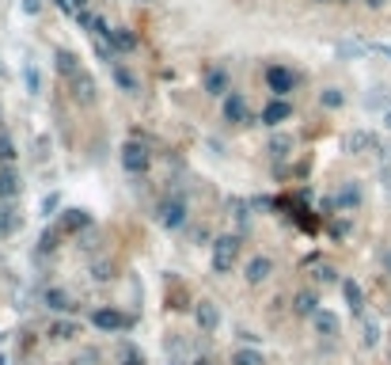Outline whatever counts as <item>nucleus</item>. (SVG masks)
<instances>
[{"label": "nucleus", "mask_w": 391, "mask_h": 365, "mask_svg": "<svg viewBox=\"0 0 391 365\" xmlns=\"http://www.w3.org/2000/svg\"><path fill=\"white\" fill-rule=\"evenodd\" d=\"M92 323H95L99 331H122V327H126V316L114 312V308H95Z\"/></svg>", "instance_id": "11"}, {"label": "nucleus", "mask_w": 391, "mask_h": 365, "mask_svg": "<svg viewBox=\"0 0 391 365\" xmlns=\"http://www.w3.org/2000/svg\"><path fill=\"white\" fill-rule=\"evenodd\" d=\"M357 202H361V190L349 183V186H342V190L335 194V202H331V206H357Z\"/></svg>", "instance_id": "25"}, {"label": "nucleus", "mask_w": 391, "mask_h": 365, "mask_svg": "<svg viewBox=\"0 0 391 365\" xmlns=\"http://www.w3.org/2000/svg\"><path fill=\"white\" fill-rule=\"evenodd\" d=\"M319 103H323L327 111H338V107H346V92H342V88H323Z\"/></svg>", "instance_id": "23"}, {"label": "nucleus", "mask_w": 391, "mask_h": 365, "mask_svg": "<svg viewBox=\"0 0 391 365\" xmlns=\"http://www.w3.org/2000/svg\"><path fill=\"white\" fill-rule=\"evenodd\" d=\"M72 365H99V354L95 350H84V354H76V362Z\"/></svg>", "instance_id": "34"}, {"label": "nucleus", "mask_w": 391, "mask_h": 365, "mask_svg": "<svg viewBox=\"0 0 391 365\" xmlns=\"http://www.w3.org/2000/svg\"><path fill=\"white\" fill-rule=\"evenodd\" d=\"M46 308H53V312H72V297L65 293V289H46Z\"/></svg>", "instance_id": "17"}, {"label": "nucleus", "mask_w": 391, "mask_h": 365, "mask_svg": "<svg viewBox=\"0 0 391 365\" xmlns=\"http://www.w3.org/2000/svg\"><path fill=\"white\" fill-rule=\"evenodd\" d=\"M0 365H8V362H4V358H0Z\"/></svg>", "instance_id": "45"}, {"label": "nucleus", "mask_w": 391, "mask_h": 365, "mask_svg": "<svg viewBox=\"0 0 391 365\" xmlns=\"http://www.w3.org/2000/svg\"><path fill=\"white\" fill-rule=\"evenodd\" d=\"M46 156H50V137H38V160H46Z\"/></svg>", "instance_id": "36"}, {"label": "nucleus", "mask_w": 391, "mask_h": 365, "mask_svg": "<svg viewBox=\"0 0 391 365\" xmlns=\"http://www.w3.org/2000/svg\"><path fill=\"white\" fill-rule=\"evenodd\" d=\"M357 54H365L361 42H338V58H357Z\"/></svg>", "instance_id": "31"}, {"label": "nucleus", "mask_w": 391, "mask_h": 365, "mask_svg": "<svg viewBox=\"0 0 391 365\" xmlns=\"http://www.w3.org/2000/svg\"><path fill=\"white\" fill-rule=\"evenodd\" d=\"M384 270H388V274H391V248H388V251H384Z\"/></svg>", "instance_id": "39"}, {"label": "nucleus", "mask_w": 391, "mask_h": 365, "mask_svg": "<svg viewBox=\"0 0 391 365\" xmlns=\"http://www.w3.org/2000/svg\"><path fill=\"white\" fill-rule=\"evenodd\" d=\"M149 164H152V152L144 149L141 141H129L126 149H122V168H126V172L144 175V172H149Z\"/></svg>", "instance_id": "3"}, {"label": "nucleus", "mask_w": 391, "mask_h": 365, "mask_svg": "<svg viewBox=\"0 0 391 365\" xmlns=\"http://www.w3.org/2000/svg\"><path fill=\"white\" fill-rule=\"evenodd\" d=\"M23 12H27V15H38V12H42V0H23Z\"/></svg>", "instance_id": "37"}, {"label": "nucleus", "mask_w": 391, "mask_h": 365, "mask_svg": "<svg viewBox=\"0 0 391 365\" xmlns=\"http://www.w3.org/2000/svg\"><path fill=\"white\" fill-rule=\"evenodd\" d=\"M12 160H15V145H12V137H8V133H0V164H12Z\"/></svg>", "instance_id": "29"}, {"label": "nucleus", "mask_w": 391, "mask_h": 365, "mask_svg": "<svg viewBox=\"0 0 391 365\" xmlns=\"http://www.w3.org/2000/svg\"><path fill=\"white\" fill-rule=\"evenodd\" d=\"M240 251H243V240L235 236H217V243H213V270L217 274H228L235 263H240Z\"/></svg>", "instance_id": "1"}, {"label": "nucleus", "mask_w": 391, "mask_h": 365, "mask_svg": "<svg viewBox=\"0 0 391 365\" xmlns=\"http://www.w3.org/2000/svg\"><path fill=\"white\" fill-rule=\"evenodd\" d=\"M198 365H213V362H209V358H201V362H198Z\"/></svg>", "instance_id": "44"}, {"label": "nucleus", "mask_w": 391, "mask_h": 365, "mask_svg": "<svg viewBox=\"0 0 391 365\" xmlns=\"http://www.w3.org/2000/svg\"><path fill=\"white\" fill-rule=\"evenodd\" d=\"M57 206H61V198H57V194H46V202H42V213L50 217V213H53Z\"/></svg>", "instance_id": "35"}, {"label": "nucleus", "mask_w": 391, "mask_h": 365, "mask_svg": "<svg viewBox=\"0 0 391 365\" xmlns=\"http://www.w3.org/2000/svg\"><path fill=\"white\" fill-rule=\"evenodd\" d=\"M206 92L209 95H228V72L224 69H209L206 72Z\"/></svg>", "instance_id": "14"}, {"label": "nucleus", "mask_w": 391, "mask_h": 365, "mask_svg": "<svg viewBox=\"0 0 391 365\" xmlns=\"http://www.w3.org/2000/svg\"><path fill=\"white\" fill-rule=\"evenodd\" d=\"M69 92H72V99H76L80 107H95V99H99V84H95V76L84 72V69L69 80Z\"/></svg>", "instance_id": "2"}, {"label": "nucleus", "mask_w": 391, "mask_h": 365, "mask_svg": "<svg viewBox=\"0 0 391 365\" xmlns=\"http://www.w3.org/2000/svg\"><path fill=\"white\" fill-rule=\"evenodd\" d=\"M53 65H57V72H61V76H69V80L80 72L76 69V54H72V50H57L53 54Z\"/></svg>", "instance_id": "16"}, {"label": "nucleus", "mask_w": 391, "mask_h": 365, "mask_svg": "<svg viewBox=\"0 0 391 365\" xmlns=\"http://www.w3.org/2000/svg\"><path fill=\"white\" fill-rule=\"evenodd\" d=\"M289 149H292V137H285V133H278L270 141V156L274 160H285V156H289Z\"/></svg>", "instance_id": "27"}, {"label": "nucleus", "mask_w": 391, "mask_h": 365, "mask_svg": "<svg viewBox=\"0 0 391 365\" xmlns=\"http://www.w3.org/2000/svg\"><path fill=\"white\" fill-rule=\"evenodd\" d=\"M92 278H95V282H110V278H114V263H110V259H99V263H92Z\"/></svg>", "instance_id": "28"}, {"label": "nucleus", "mask_w": 391, "mask_h": 365, "mask_svg": "<svg viewBox=\"0 0 391 365\" xmlns=\"http://www.w3.org/2000/svg\"><path fill=\"white\" fill-rule=\"evenodd\" d=\"M266 84H270L274 92H278V99H281L285 92H292V88H297V72H289L285 65H274V69L266 72Z\"/></svg>", "instance_id": "6"}, {"label": "nucleus", "mask_w": 391, "mask_h": 365, "mask_svg": "<svg viewBox=\"0 0 391 365\" xmlns=\"http://www.w3.org/2000/svg\"><path fill=\"white\" fill-rule=\"evenodd\" d=\"M380 50H384V54H388V58H391V46H380Z\"/></svg>", "instance_id": "43"}, {"label": "nucleus", "mask_w": 391, "mask_h": 365, "mask_svg": "<svg viewBox=\"0 0 391 365\" xmlns=\"http://www.w3.org/2000/svg\"><path fill=\"white\" fill-rule=\"evenodd\" d=\"M19 229V217H15V209L8 206V202H0V236H8V232Z\"/></svg>", "instance_id": "22"}, {"label": "nucleus", "mask_w": 391, "mask_h": 365, "mask_svg": "<svg viewBox=\"0 0 391 365\" xmlns=\"http://www.w3.org/2000/svg\"><path fill=\"white\" fill-rule=\"evenodd\" d=\"M88 225H92V213H88V209H65V217H61L65 232H84Z\"/></svg>", "instance_id": "12"}, {"label": "nucleus", "mask_w": 391, "mask_h": 365, "mask_svg": "<svg viewBox=\"0 0 391 365\" xmlns=\"http://www.w3.org/2000/svg\"><path fill=\"white\" fill-rule=\"evenodd\" d=\"M122 365H144V358H141V354H137V350H129L126 358H122Z\"/></svg>", "instance_id": "38"}, {"label": "nucleus", "mask_w": 391, "mask_h": 365, "mask_svg": "<svg viewBox=\"0 0 391 365\" xmlns=\"http://www.w3.org/2000/svg\"><path fill=\"white\" fill-rule=\"evenodd\" d=\"M221 115H224V122H232V126H243V122H251L247 99H243L240 92H228V95H224V103H221Z\"/></svg>", "instance_id": "4"}, {"label": "nucleus", "mask_w": 391, "mask_h": 365, "mask_svg": "<svg viewBox=\"0 0 391 365\" xmlns=\"http://www.w3.org/2000/svg\"><path fill=\"white\" fill-rule=\"evenodd\" d=\"M156 217H160L164 229H183V225H186V202L183 198H167L164 206L156 209Z\"/></svg>", "instance_id": "5"}, {"label": "nucleus", "mask_w": 391, "mask_h": 365, "mask_svg": "<svg viewBox=\"0 0 391 365\" xmlns=\"http://www.w3.org/2000/svg\"><path fill=\"white\" fill-rule=\"evenodd\" d=\"M76 335H80V327L72 320H57L50 327V339H57V343H69V339H76Z\"/></svg>", "instance_id": "20"}, {"label": "nucleus", "mask_w": 391, "mask_h": 365, "mask_svg": "<svg viewBox=\"0 0 391 365\" xmlns=\"http://www.w3.org/2000/svg\"><path fill=\"white\" fill-rule=\"evenodd\" d=\"M110 46H114V50H133V46H137V35H133L129 27H114Z\"/></svg>", "instance_id": "21"}, {"label": "nucleus", "mask_w": 391, "mask_h": 365, "mask_svg": "<svg viewBox=\"0 0 391 365\" xmlns=\"http://www.w3.org/2000/svg\"><path fill=\"white\" fill-rule=\"evenodd\" d=\"M342 293H346V305L353 308V312H361V308H365V293H361V286H357L353 278L342 282Z\"/></svg>", "instance_id": "19"}, {"label": "nucleus", "mask_w": 391, "mask_h": 365, "mask_svg": "<svg viewBox=\"0 0 391 365\" xmlns=\"http://www.w3.org/2000/svg\"><path fill=\"white\" fill-rule=\"evenodd\" d=\"M365 4H369V8H384L388 0H365Z\"/></svg>", "instance_id": "40"}, {"label": "nucleus", "mask_w": 391, "mask_h": 365, "mask_svg": "<svg viewBox=\"0 0 391 365\" xmlns=\"http://www.w3.org/2000/svg\"><path fill=\"white\" fill-rule=\"evenodd\" d=\"M380 343V327H376V320H369L365 323V346H376Z\"/></svg>", "instance_id": "33"}, {"label": "nucleus", "mask_w": 391, "mask_h": 365, "mask_svg": "<svg viewBox=\"0 0 391 365\" xmlns=\"http://www.w3.org/2000/svg\"><path fill=\"white\" fill-rule=\"evenodd\" d=\"M88 4V0H72V8H84Z\"/></svg>", "instance_id": "42"}, {"label": "nucleus", "mask_w": 391, "mask_h": 365, "mask_svg": "<svg viewBox=\"0 0 391 365\" xmlns=\"http://www.w3.org/2000/svg\"><path fill=\"white\" fill-rule=\"evenodd\" d=\"M312 323H315V331H319V335H338V316L335 312H323V308H319V312H315L312 316Z\"/></svg>", "instance_id": "15"}, {"label": "nucleus", "mask_w": 391, "mask_h": 365, "mask_svg": "<svg viewBox=\"0 0 391 365\" xmlns=\"http://www.w3.org/2000/svg\"><path fill=\"white\" fill-rule=\"evenodd\" d=\"M384 126H388V129H391V107H388V111H384Z\"/></svg>", "instance_id": "41"}, {"label": "nucleus", "mask_w": 391, "mask_h": 365, "mask_svg": "<svg viewBox=\"0 0 391 365\" xmlns=\"http://www.w3.org/2000/svg\"><path fill=\"white\" fill-rule=\"evenodd\" d=\"M289 118H292V103L289 99H270L266 103V111H263L266 126H281V122H289Z\"/></svg>", "instance_id": "9"}, {"label": "nucleus", "mask_w": 391, "mask_h": 365, "mask_svg": "<svg viewBox=\"0 0 391 365\" xmlns=\"http://www.w3.org/2000/svg\"><path fill=\"white\" fill-rule=\"evenodd\" d=\"M232 365H266V362H263V354H258V350H247V346H240V350L232 354Z\"/></svg>", "instance_id": "26"}, {"label": "nucleus", "mask_w": 391, "mask_h": 365, "mask_svg": "<svg viewBox=\"0 0 391 365\" xmlns=\"http://www.w3.org/2000/svg\"><path fill=\"white\" fill-rule=\"evenodd\" d=\"M270 274H274V263H270L266 255H255V259L247 263V274H243V278H247L251 286H263V282L270 278Z\"/></svg>", "instance_id": "10"}, {"label": "nucleus", "mask_w": 391, "mask_h": 365, "mask_svg": "<svg viewBox=\"0 0 391 365\" xmlns=\"http://www.w3.org/2000/svg\"><path fill=\"white\" fill-rule=\"evenodd\" d=\"M292 308H297V316H315V312H319V297H315L312 289H304V293H297Z\"/></svg>", "instance_id": "18"}, {"label": "nucleus", "mask_w": 391, "mask_h": 365, "mask_svg": "<svg viewBox=\"0 0 391 365\" xmlns=\"http://www.w3.org/2000/svg\"><path fill=\"white\" fill-rule=\"evenodd\" d=\"M19 194V175H15V168L8 164V168H0V198H15Z\"/></svg>", "instance_id": "13"}, {"label": "nucleus", "mask_w": 391, "mask_h": 365, "mask_svg": "<svg viewBox=\"0 0 391 365\" xmlns=\"http://www.w3.org/2000/svg\"><path fill=\"white\" fill-rule=\"evenodd\" d=\"M114 84H118L122 92H137V88H141V84H137V76H133V72H129V69H122V65H114Z\"/></svg>", "instance_id": "24"}, {"label": "nucleus", "mask_w": 391, "mask_h": 365, "mask_svg": "<svg viewBox=\"0 0 391 365\" xmlns=\"http://www.w3.org/2000/svg\"><path fill=\"white\" fill-rule=\"evenodd\" d=\"M315 282H338V274H335V266H327V263H319V266H315Z\"/></svg>", "instance_id": "32"}, {"label": "nucleus", "mask_w": 391, "mask_h": 365, "mask_svg": "<svg viewBox=\"0 0 391 365\" xmlns=\"http://www.w3.org/2000/svg\"><path fill=\"white\" fill-rule=\"evenodd\" d=\"M342 149H346L349 156H361V152L376 149V137H372L369 129H353V133H346V141H342Z\"/></svg>", "instance_id": "7"}, {"label": "nucleus", "mask_w": 391, "mask_h": 365, "mask_svg": "<svg viewBox=\"0 0 391 365\" xmlns=\"http://www.w3.org/2000/svg\"><path fill=\"white\" fill-rule=\"evenodd\" d=\"M23 80H27V92H38V84H42L38 69H31V65H23Z\"/></svg>", "instance_id": "30"}, {"label": "nucleus", "mask_w": 391, "mask_h": 365, "mask_svg": "<svg viewBox=\"0 0 391 365\" xmlns=\"http://www.w3.org/2000/svg\"><path fill=\"white\" fill-rule=\"evenodd\" d=\"M194 316H198V327L201 331H217V327H221V308H217L213 301H198V305H194Z\"/></svg>", "instance_id": "8"}]
</instances>
